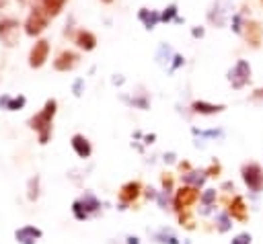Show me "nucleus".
Here are the masks:
<instances>
[{"instance_id": "18", "label": "nucleus", "mask_w": 263, "mask_h": 244, "mask_svg": "<svg viewBox=\"0 0 263 244\" xmlns=\"http://www.w3.org/2000/svg\"><path fill=\"white\" fill-rule=\"evenodd\" d=\"M140 18L144 21L146 29H152V27L160 21V14H156V12H150V14H148V10H146V8H142V10H140Z\"/></svg>"}, {"instance_id": "10", "label": "nucleus", "mask_w": 263, "mask_h": 244, "mask_svg": "<svg viewBox=\"0 0 263 244\" xmlns=\"http://www.w3.org/2000/svg\"><path fill=\"white\" fill-rule=\"evenodd\" d=\"M228 215H232L238 221H247V207H245V199L242 197H234L232 203L228 205Z\"/></svg>"}, {"instance_id": "15", "label": "nucleus", "mask_w": 263, "mask_h": 244, "mask_svg": "<svg viewBox=\"0 0 263 244\" xmlns=\"http://www.w3.org/2000/svg\"><path fill=\"white\" fill-rule=\"evenodd\" d=\"M191 109L195 113H201V115H214V113H220L224 111V105H212V103H203V100H195L191 105Z\"/></svg>"}, {"instance_id": "1", "label": "nucleus", "mask_w": 263, "mask_h": 244, "mask_svg": "<svg viewBox=\"0 0 263 244\" xmlns=\"http://www.w3.org/2000/svg\"><path fill=\"white\" fill-rule=\"evenodd\" d=\"M55 107H58V103H55L53 98H49V100L45 103L43 111H41L39 115H35V117L29 121L31 127H33L35 131H39V141H41V144H45L47 137H49V131H51V119H53V115H55Z\"/></svg>"}, {"instance_id": "13", "label": "nucleus", "mask_w": 263, "mask_h": 244, "mask_svg": "<svg viewBox=\"0 0 263 244\" xmlns=\"http://www.w3.org/2000/svg\"><path fill=\"white\" fill-rule=\"evenodd\" d=\"M138 195H140V182H136V180L125 182V185L121 187V191H119V199H121L123 203H132Z\"/></svg>"}, {"instance_id": "5", "label": "nucleus", "mask_w": 263, "mask_h": 244, "mask_svg": "<svg viewBox=\"0 0 263 244\" xmlns=\"http://www.w3.org/2000/svg\"><path fill=\"white\" fill-rule=\"evenodd\" d=\"M47 53H49V43L45 39H39L33 45L31 53H29V66L31 68H41L45 64V59H47Z\"/></svg>"}, {"instance_id": "11", "label": "nucleus", "mask_w": 263, "mask_h": 244, "mask_svg": "<svg viewBox=\"0 0 263 244\" xmlns=\"http://www.w3.org/2000/svg\"><path fill=\"white\" fill-rule=\"evenodd\" d=\"M16 27H18L16 21H2V23H0V39H2L6 45H12V43H14Z\"/></svg>"}, {"instance_id": "32", "label": "nucleus", "mask_w": 263, "mask_h": 244, "mask_svg": "<svg viewBox=\"0 0 263 244\" xmlns=\"http://www.w3.org/2000/svg\"><path fill=\"white\" fill-rule=\"evenodd\" d=\"M101 2H107V4H109V2H113V0H101Z\"/></svg>"}, {"instance_id": "30", "label": "nucleus", "mask_w": 263, "mask_h": 244, "mask_svg": "<svg viewBox=\"0 0 263 244\" xmlns=\"http://www.w3.org/2000/svg\"><path fill=\"white\" fill-rule=\"evenodd\" d=\"M181 64H183V57H181V55H175V68L181 66Z\"/></svg>"}, {"instance_id": "8", "label": "nucleus", "mask_w": 263, "mask_h": 244, "mask_svg": "<svg viewBox=\"0 0 263 244\" xmlns=\"http://www.w3.org/2000/svg\"><path fill=\"white\" fill-rule=\"evenodd\" d=\"M76 64H78V55L72 53V51H64V53H60L58 59L53 62V68H55L58 72H68V70H72Z\"/></svg>"}, {"instance_id": "16", "label": "nucleus", "mask_w": 263, "mask_h": 244, "mask_svg": "<svg viewBox=\"0 0 263 244\" xmlns=\"http://www.w3.org/2000/svg\"><path fill=\"white\" fill-rule=\"evenodd\" d=\"M25 103H27L25 96H14V98H10V96H0V107H4V109H8V111L21 109V107H25Z\"/></svg>"}, {"instance_id": "12", "label": "nucleus", "mask_w": 263, "mask_h": 244, "mask_svg": "<svg viewBox=\"0 0 263 244\" xmlns=\"http://www.w3.org/2000/svg\"><path fill=\"white\" fill-rule=\"evenodd\" d=\"M261 35H263V29L259 27V23L251 21V23L245 25V37H247V41H249L251 45L257 47V45L261 43Z\"/></svg>"}, {"instance_id": "21", "label": "nucleus", "mask_w": 263, "mask_h": 244, "mask_svg": "<svg viewBox=\"0 0 263 244\" xmlns=\"http://www.w3.org/2000/svg\"><path fill=\"white\" fill-rule=\"evenodd\" d=\"M74 215L78 217V219H86L88 217V211H86V207L82 205V201H74Z\"/></svg>"}, {"instance_id": "3", "label": "nucleus", "mask_w": 263, "mask_h": 244, "mask_svg": "<svg viewBox=\"0 0 263 244\" xmlns=\"http://www.w3.org/2000/svg\"><path fill=\"white\" fill-rule=\"evenodd\" d=\"M228 80H230L232 88H242L251 80V66H249V62L247 59H238L234 64V68L230 70Z\"/></svg>"}, {"instance_id": "24", "label": "nucleus", "mask_w": 263, "mask_h": 244, "mask_svg": "<svg viewBox=\"0 0 263 244\" xmlns=\"http://www.w3.org/2000/svg\"><path fill=\"white\" fill-rule=\"evenodd\" d=\"M218 223H220V226H218V228H220V232H226V230L230 228V221H228V215H226V213H222V215L218 217Z\"/></svg>"}, {"instance_id": "27", "label": "nucleus", "mask_w": 263, "mask_h": 244, "mask_svg": "<svg viewBox=\"0 0 263 244\" xmlns=\"http://www.w3.org/2000/svg\"><path fill=\"white\" fill-rule=\"evenodd\" d=\"M80 86H82V80H78V82L74 84V94H80Z\"/></svg>"}, {"instance_id": "31", "label": "nucleus", "mask_w": 263, "mask_h": 244, "mask_svg": "<svg viewBox=\"0 0 263 244\" xmlns=\"http://www.w3.org/2000/svg\"><path fill=\"white\" fill-rule=\"evenodd\" d=\"M129 244H138V238H129Z\"/></svg>"}, {"instance_id": "26", "label": "nucleus", "mask_w": 263, "mask_h": 244, "mask_svg": "<svg viewBox=\"0 0 263 244\" xmlns=\"http://www.w3.org/2000/svg\"><path fill=\"white\" fill-rule=\"evenodd\" d=\"M162 185H164V189H166V191H171V185H173V178H171V176H162Z\"/></svg>"}, {"instance_id": "4", "label": "nucleus", "mask_w": 263, "mask_h": 244, "mask_svg": "<svg viewBox=\"0 0 263 244\" xmlns=\"http://www.w3.org/2000/svg\"><path fill=\"white\" fill-rule=\"evenodd\" d=\"M45 25H47V12L43 8H35L29 14L27 23H25V33L31 35V37H35V35H39L45 29Z\"/></svg>"}, {"instance_id": "23", "label": "nucleus", "mask_w": 263, "mask_h": 244, "mask_svg": "<svg viewBox=\"0 0 263 244\" xmlns=\"http://www.w3.org/2000/svg\"><path fill=\"white\" fill-rule=\"evenodd\" d=\"M175 14H177V6H175V4H171V6L160 14V21H164V23H166V21H171Z\"/></svg>"}, {"instance_id": "9", "label": "nucleus", "mask_w": 263, "mask_h": 244, "mask_svg": "<svg viewBox=\"0 0 263 244\" xmlns=\"http://www.w3.org/2000/svg\"><path fill=\"white\" fill-rule=\"evenodd\" d=\"M72 148H74V152H76L80 158H88V156H90V152H92V148H90L88 139H86L84 135H80V133L72 135Z\"/></svg>"}, {"instance_id": "28", "label": "nucleus", "mask_w": 263, "mask_h": 244, "mask_svg": "<svg viewBox=\"0 0 263 244\" xmlns=\"http://www.w3.org/2000/svg\"><path fill=\"white\" fill-rule=\"evenodd\" d=\"M253 98H263V88L255 90V92H253Z\"/></svg>"}, {"instance_id": "6", "label": "nucleus", "mask_w": 263, "mask_h": 244, "mask_svg": "<svg viewBox=\"0 0 263 244\" xmlns=\"http://www.w3.org/2000/svg\"><path fill=\"white\" fill-rule=\"evenodd\" d=\"M197 199H199V193H197L195 187H181V189L177 191V197H175V207H177L179 211H183V209H187L189 205H193Z\"/></svg>"}, {"instance_id": "14", "label": "nucleus", "mask_w": 263, "mask_h": 244, "mask_svg": "<svg viewBox=\"0 0 263 244\" xmlns=\"http://www.w3.org/2000/svg\"><path fill=\"white\" fill-rule=\"evenodd\" d=\"M76 45H78L80 49H84V51H90V49H95V45H97V37H95L90 31H78V35H76Z\"/></svg>"}, {"instance_id": "20", "label": "nucleus", "mask_w": 263, "mask_h": 244, "mask_svg": "<svg viewBox=\"0 0 263 244\" xmlns=\"http://www.w3.org/2000/svg\"><path fill=\"white\" fill-rule=\"evenodd\" d=\"M80 201H82V205L86 207V211H95V209H99V207H101V205H99V201H97L92 195H84Z\"/></svg>"}, {"instance_id": "7", "label": "nucleus", "mask_w": 263, "mask_h": 244, "mask_svg": "<svg viewBox=\"0 0 263 244\" xmlns=\"http://www.w3.org/2000/svg\"><path fill=\"white\" fill-rule=\"evenodd\" d=\"M14 236H16V240H18L21 244H35L37 238L43 236V232H41L39 228H35V226H25V228H18V230L14 232Z\"/></svg>"}, {"instance_id": "29", "label": "nucleus", "mask_w": 263, "mask_h": 244, "mask_svg": "<svg viewBox=\"0 0 263 244\" xmlns=\"http://www.w3.org/2000/svg\"><path fill=\"white\" fill-rule=\"evenodd\" d=\"M203 35V29L199 27V29H193V37H201Z\"/></svg>"}, {"instance_id": "19", "label": "nucleus", "mask_w": 263, "mask_h": 244, "mask_svg": "<svg viewBox=\"0 0 263 244\" xmlns=\"http://www.w3.org/2000/svg\"><path fill=\"white\" fill-rule=\"evenodd\" d=\"M205 176H208L205 172H189V174H185V176H183V180H185V182H193L195 187H199V185L203 182V178H205Z\"/></svg>"}, {"instance_id": "2", "label": "nucleus", "mask_w": 263, "mask_h": 244, "mask_svg": "<svg viewBox=\"0 0 263 244\" xmlns=\"http://www.w3.org/2000/svg\"><path fill=\"white\" fill-rule=\"evenodd\" d=\"M242 180L247 182V187L255 193L263 191V170L259 164L251 162V164H245L242 166Z\"/></svg>"}, {"instance_id": "17", "label": "nucleus", "mask_w": 263, "mask_h": 244, "mask_svg": "<svg viewBox=\"0 0 263 244\" xmlns=\"http://www.w3.org/2000/svg\"><path fill=\"white\" fill-rule=\"evenodd\" d=\"M64 4H66V0H41V6H43V10L47 12V16L60 14V10H62Z\"/></svg>"}, {"instance_id": "25", "label": "nucleus", "mask_w": 263, "mask_h": 244, "mask_svg": "<svg viewBox=\"0 0 263 244\" xmlns=\"http://www.w3.org/2000/svg\"><path fill=\"white\" fill-rule=\"evenodd\" d=\"M230 244H251V236L249 234H238Z\"/></svg>"}, {"instance_id": "22", "label": "nucleus", "mask_w": 263, "mask_h": 244, "mask_svg": "<svg viewBox=\"0 0 263 244\" xmlns=\"http://www.w3.org/2000/svg\"><path fill=\"white\" fill-rule=\"evenodd\" d=\"M214 199H216V191H214V189H205V193L201 195V203H203V205H212Z\"/></svg>"}, {"instance_id": "33", "label": "nucleus", "mask_w": 263, "mask_h": 244, "mask_svg": "<svg viewBox=\"0 0 263 244\" xmlns=\"http://www.w3.org/2000/svg\"><path fill=\"white\" fill-rule=\"evenodd\" d=\"M261 2H263V0H261Z\"/></svg>"}]
</instances>
